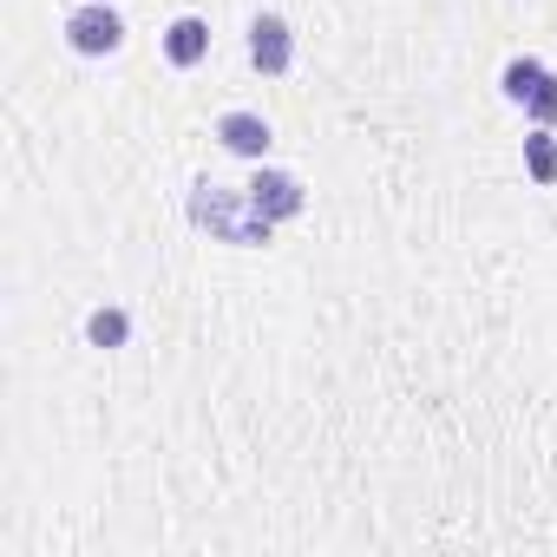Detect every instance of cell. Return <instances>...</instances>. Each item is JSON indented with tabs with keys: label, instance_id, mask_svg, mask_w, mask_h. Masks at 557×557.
<instances>
[{
	"label": "cell",
	"instance_id": "obj_1",
	"mask_svg": "<svg viewBox=\"0 0 557 557\" xmlns=\"http://www.w3.org/2000/svg\"><path fill=\"white\" fill-rule=\"evenodd\" d=\"M184 210H190L197 230H210V243H236V249H269L275 230H283V223H269V216L249 203V190H230V184H216V177H190Z\"/></svg>",
	"mask_w": 557,
	"mask_h": 557
},
{
	"label": "cell",
	"instance_id": "obj_2",
	"mask_svg": "<svg viewBox=\"0 0 557 557\" xmlns=\"http://www.w3.org/2000/svg\"><path fill=\"white\" fill-rule=\"evenodd\" d=\"M66 47L79 60H112L125 47V14L112 8V0H79V8L66 14Z\"/></svg>",
	"mask_w": 557,
	"mask_h": 557
},
{
	"label": "cell",
	"instance_id": "obj_3",
	"mask_svg": "<svg viewBox=\"0 0 557 557\" xmlns=\"http://www.w3.org/2000/svg\"><path fill=\"white\" fill-rule=\"evenodd\" d=\"M243 190H249V203H256L269 223H296V216L309 210V184H302L296 171H283V164H256V177H249Z\"/></svg>",
	"mask_w": 557,
	"mask_h": 557
},
{
	"label": "cell",
	"instance_id": "obj_4",
	"mask_svg": "<svg viewBox=\"0 0 557 557\" xmlns=\"http://www.w3.org/2000/svg\"><path fill=\"white\" fill-rule=\"evenodd\" d=\"M249 66L262 73V79H289L296 73V27L283 21V14H256L249 21Z\"/></svg>",
	"mask_w": 557,
	"mask_h": 557
},
{
	"label": "cell",
	"instance_id": "obj_5",
	"mask_svg": "<svg viewBox=\"0 0 557 557\" xmlns=\"http://www.w3.org/2000/svg\"><path fill=\"white\" fill-rule=\"evenodd\" d=\"M210 138H216L230 158H243V164H269L275 125H269L262 112H243V106H236V112H223V119H216V132H210Z\"/></svg>",
	"mask_w": 557,
	"mask_h": 557
},
{
	"label": "cell",
	"instance_id": "obj_6",
	"mask_svg": "<svg viewBox=\"0 0 557 557\" xmlns=\"http://www.w3.org/2000/svg\"><path fill=\"white\" fill-rule=\"evenodd\" d=\"M158 47H164V60H171L177 73H190V66L210 60V21H203V14H177V21L158 34Z\"/></svg>",
	"mask_w": 557,
	"mask_h": 557
},
{
	"label": "cell",
	"instance_id": "obj_7",
	"mask_svg": "<svg viewBox=\"0 0 557 557\" xmlns=\"http://www.w3.org/2000/svg\"><path fill=\"white\" fill-rule=\"evenodd\" d=\"M86 348H99V355H119V348H132V309H119V302H99V309L86 315Z\"/></svg>",
	"mask_w": 557,
	"mask_h": 557
},
{
	"label": "cell",
	"instance_id": "obj_8",
	"mask_svg": "<svg viewBox=\"0 0 557 557\" xmlns=\"http://www.w3.org/2000/svg\"><path fill=\"white\" fill-rule=\"evenodd\" d=\"M550 79V66L537 60V53H511L505 66H498V92L511 99V106H531V92Z\"/></svg>",
	"mask_w": 557,
	"mask_h": 557
},
{
	"label": "cell",
	"instance_id": "obj_9",
	"mask_svg": "<svg viewBox=\"0 0 557 557\" xmlns=\"http://www.w3.org/2000/svg\"><path fill=\"white\" fill-rule=\"evenodd\" d=\"M524 177H531L537 190L557 184V132H544V125L524 132Z\"/></svg>",
	"mask_w": 557,
	"mask_h": 557
},
{
	"label": "cell",
	"instance_id": "obj_10",
	"mask_svg": "<svg viewBox=\"0 0 557 557\" xmlns=\"http://www.w3.org/2000/svg\"><path fill=\"white\" fill-rule=\"evenodd\" d=\"M524 119H531V125H544V132H557V73H550V79H544V86L531 92Z\"/></svg>",
	"mask_w": 557,
	"mask_h": 557
}]
</instances>
